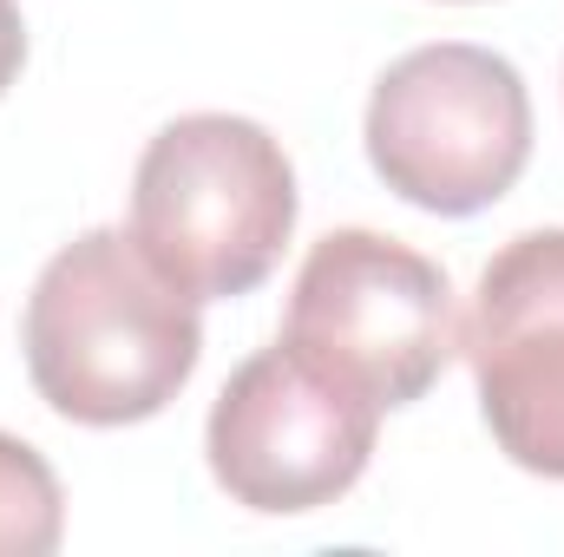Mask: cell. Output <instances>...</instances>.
Returning <instances> with one entry per match:
<instances>
[{
    "label": "cell",
    "instance_id": "277c9868",
    "mask_svg": "<svg viewBox=\"0 0 564 557\" xmlns=\"http://www.w3.org/2000/svg\"><path fill=\"white\" fill-rule=\"evenodd\" d=\"M282 348L368 394L381 414L414 407L459 354L453 282L381 230H328L295 270Z\"/></svg>",
    "mask_w": 564,
    "mask_h": 557
},
{
    "label": "cell",
    "instance_id": "6da1fadb",
    "mask_svg": "<svg viewBox=\"0 0 564 557\" xmlns=\"http://www.w3.org/2000/svg\"><path fill=\"white\" fill-rule=\"evenodd\" d=\"M20 348L33 394L73 426H139L164 414L204 354L197 302L132 243V230L73 237L26 295Z\"/></svg>",
    "mask_w": 564,
    "mask_h": 557
},
{
    "label": "cell",
    "instance_id": "3957f363",
    "mask_svg": "<svg viewBox=\"0 0 564 557\" xmlns=\"http://www.w3.org/2000/svg\"><path fill=\"white\" fill-rule=\"evenodd\" d=\"M368 164L433 217L499 204L532 164V92L492 46L440 40L401 53L368 99Z\"/></svg>",
    "mask_w": 564,
    "mask_h": 557
},
{
    "label": "cell",
    "instance_id": "5b68a950",
    "mask_svg": "<svg viewBox=\"0 0 564 557\" xmlns=\"http://www.w3.org/2000/svg\"><path fill=\"white\" fill-rule=\"evenodd\" d=\"M381 407L322 368H308L295 348H263L250 354L204 426V452L217 485L263 518H302L335 505L375 452Z\"/></svg>",
    "mask_w": 564,
    "mask_h": 557
},
{
    "label": "cell",
    "instance_id": "8992f818",
    "mask_svg": "<svg viewBox=\"0 0 564 557\" xmlns=\"http://www.w3.org/2000/svg\"><path fill=\"white\" fill-rule=\"evenodd\" d=\"M459 348L499 452L564 479V230H525L486 263Z\"/></svg>",
    "mask_w": 564,
    "mask_h": 557
},
{
    "label": "cell",
    "instance_id": "52a82bcc",
    "mask_svg": "<svg viewBox=\"0 0 564 557\" xmlns=\"http://www.w3.org/2000/svg\"><path fill=\"white\" fill-rule=\"evenodd\" d=\"M59 538H66V492L53 466L26 439L0 433V551L46 557L59 551Z\"/></svg>",
    "mask_w": 564,
    "mask_h": 557
},
{
    "label": "cell",
    "instance_id": "7a4b0ae2",
    "mask_svg": "<svg viewBox=\"0 0 564 557\" xmlns=\"http://www.w3.org/2000/svg\"><path fill=\"white\" fill-rule=\"evenodd\" d=\"M295 230V171L257 119L191 112L144 144L132 243L191 302L250 295Z\"/></svg>",
    "mask_w": 564,
    "mask_h": 557
},
{
    "label": "cell",
    "instance_id": "ba28073f",
    "mask_svg": "<svg viewBox=\"0 0 564 557\" xmlns=\"http://www.w3.org/2000/svg\"><path fill=\"white\" fill-rule=\"evenodd\" d=\"M20 59H26V20H20L13 0H0V99L20 79Z\"/></svg>",
    "mask_w": 564,
    "mask_h": 557
}]
</instances>
